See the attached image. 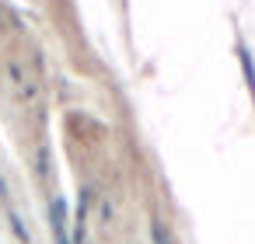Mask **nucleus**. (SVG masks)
<instances>
[{"label":"nucleus","mask_w":255,"mask_h":244,"mask_svg":"<svg viewBox=\"0 0 255 244\" xmlns=\"http://www.w3.org/2000/svg\"><path fill=\"white\" fill-rule=\"evenodd\" d=\"M7 70H11V81H14V87H18V94H21L25 101H35V87H32V81L25 77V70H21L18 63H11Z\"/></svg>","instance_id":"1"},{"label":"nucleus","mask_w":255,"mask_h":244,"mask_svg":"<svg viewBox=\"0 0 255 244\" xmlns=\"http://www.w3.org/2000/svg\"><path fill=\"white\" fill-rule=\"evenodd\" d=\"M238 56H241V70H245V81H248V91H252V98H255V60H252V53L241 46L238 49Z\"/></svg>","instance_id":"2"}]
</instances>
